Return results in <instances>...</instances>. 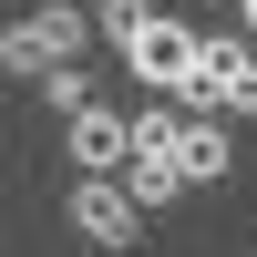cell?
I'll return each mask as SVG.
<instances>
[{
    "label": "cell",
    "mask_w": 257,
    "mask_h": 257,
    "mask_svg": "<svg viewBox=\"0 0 257 257\" xmlns=\"http://www.w3.org/2000/svg\"><path fill=\"white\" fill-rule=\"evenodd\" d=\"M82 41H93V11H82V0H41V11H21L11 31H0V72L41 82V72H62Z\"/></svg>",
    "instance_id": "6da1fadb"
},
{
    "label": "cell",
    "mask_w": 257,
    "mask_h": 257,
    "mask_svg": "<svg viewBox=\"0 0 257 257\" xmlns=\"http://www.w3.org/2000/svg\"><path fill=\"white\" fill-rule=\"evenodd\" d=\"M196 62H206V31H196V21H175V11H155L134 41H123V72H134L144 93H175V103L196 93Z\"/></svg>",
    "instance_id": "7a4b0ae2"
},
{
    "label": "cell",
    "mask_w": 257,
    "mask_h": 257,
    "mask_svg": "<svg viewBox=\"0 0 257 257\" xmlns=\"http://www.w3.org/2000/svg\"><path fill=\"white\" fill-rule=\"evenodd\" d=\"M185 113H226V123H247V113H257V52H247V41L206 31V62H196V93H185Z\"/></svg>",
    "instance_id": "3957f363"
},
{
    "label": "cell",
    "mask_w": 257,
    "mask_h": 257,
    "mask_svg": "<svg viewBox=\"0 0 257 257\" xmlns=\"http://www.w3.org/2000/svg\"><path fill=\"white\" fill-rule=\"evenodd\" d=\"M62 216H72V237H93V247H134L144 237V206L123 196L113 175H72L62 185Z\"/></svg>",
    "instance_id": "277c9868"
},
{
    "label": "cell",
    "mask_w": 257,
    "mask_h": 257,
    "mask_svg": "<svg viewBox=\"0 0 257 257\" xmlns=\"http://www.w3.org/2000/svg\"><path fill=\"white\" fill-rule=\"evenodd\" d=\"M62 144H72V175H123V113L113 103H82V113H62Z\"/></svg>",
    "instance_id": "5b68a950"
},
{
    "label": "cell",
    "mask_w": 257,
    "mask_h": 257,
    "mask_svg": "<svg viewBox=\"0 0 257 257\" xmlns=\"http://www.w3.org/2000/svg\"><path fill=\"white\" fill-rule=\"evenodd\" d=\"M113 185L155 216V206H175V196H185V165H175V155H123V175H113Z\"/></svg>",
    "instance_id": "8992f818"
},
{
    "label": "cell",
    "mask_w": 257,
    "mask_h": 257,
    "mask_svg": "<svg viewBox=\"0 0 257 257\" xmlns=\"http://www.w3.org/2000/svg\"><path fill=\"white\" fill-rule=\"evenodd\" d=\"M175 165H185V185L226 175V123H216V113H185V134H175Z\"/></svg>",
    "instance_id": "52a82bcc"
},
{
    "label": "cell",
    "mask_w": 257,
    "mask_h": 257,
    "mask_svg": "<svg viewBox=\"0 0 257 257\" xmlns=\"http://www.w3.org/2000/svg\"><path fill=\"white\" fill-rule=\"evenodd\" d=\"M175 134H185L175 103H134V113H123V144H134V155H175Z\"/></svg>",
    "instance_id": "ba28073f"
},
{
    "label": "cell",
    "mask_w": 257,
    "mask_h": 257,
    "mask_svg": "<svg viewBox=\"0 0 257 257\" xmlns=\"http://www.w3.org/2000/svg\"><path fill=\"white\" fill-rule=\"evenodd\" d=\"M31 93H41V103H52V113H82V103H103V82H93V72H82V62H62V72H41V82H31Z\"/></svg>",
    "instance_id": "9c48e42d"
},
{
    "label": "cell",
    "mask_w": 257,
    "mask_h": 257,
    "mask_svg": "<svg viewBox=\"0 0 257 257\" xmlns=\"http://www.w3.org/2000/svg\"><path fill=\"white\" fill-rule=\"evenodd\" d=\"M82 11H93V31H103V41L123 52V41H134L144 21H155V0H82Z\"/></svg>",
    "instance_id": "30bf717a"
},
{
    "label": "cell",
    "mask_w": 257,
    "mask_h": 257,
    "mask_svg": "<svg viewBox=\"0 0 257 257\" xmlns=\"http://www.w3.org/2000/svg\"><path fill=\"white\" fill-rule=\"evenodd\" d=\"M237 21H247V31H257V0H237Z\"/></svg>",
    "instance_id": "8fae6325"
}]
</instances>
